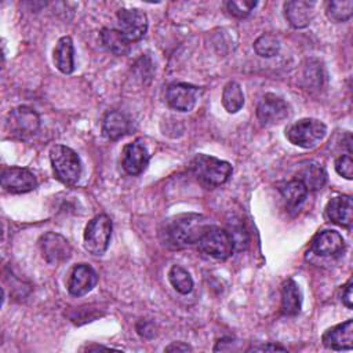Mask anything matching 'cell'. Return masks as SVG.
Instances as JSON below:
<instances>
[{
	"label": "cell",
	"instance_id": "1",
	"mask_svg": "<svg viewBox=\"0 0 353 353\" xmlns=\"http://www.w3.org/2000/svg\"><path fill=\"white\" fill-rule=\"evenodd\" d=\"M208 223L203 215L182 214L167 222L165 243L172 248H185L200 240Z\"/></svg>",
	"mask_w": 353,
	"mask_h": 353
},
{
	"label": "cell",
	"instance_id": "2",
	"mask_svg": "<svg viewBox=\"0 0 353 353\" xmlns=\"http://www.w3.org/2000/svg\"><path fill=\"white\" fill-rule=\"evenodd\" d=\"M194 176L207 188H216L225 183L233 168L230 163L208 154H196L190 161Z\"/></svg>",
	"mask_w": 353,
	"mask_h": 353
},
{
	"label": "cell",
	"instance_id": "3",
	"mask_svg": "<svg viewBox=\"0 0 353 353\" xmlns=\"http://www.w3.org/2000/svg\"><path fill=\"white\" fill-rule=\"evenodd\" d=\"M50 160L55 178L63 185L73 186L81 176V161L79 154L65 145H55L50 150Z\"/></svg>",
	"mask_w": 353,
	"mask_h": 353
},
{
	"label": "cell",
	"instance_id": "4",
	"mask_svg": "<svg viewBox=\"0 0 353 353\" xmlns=\"http://www.w3.org/2000/svg\"><path fill=\"white\" fill-rule=\"evenodd\" d=\"M327 134V127L323 121L317 119H301L291 124L287 131L285 137L287 139L299 148L310 149L314 148Z\"/></svg>",
	"mask_w": 353,
	"mask_h": 353
},
{
	"label": "cell",
	"instance_id": "5",
	"mask_svg": "<svg viewBox=\"0 0 353 353\" xmlns=\"http://www.w3.org/2000/svg\"><path fill=\"white\" fill-rule=\"evenodd\" d=\"M112 229V221L106 214L94 216L84 229V248L95 256L103 255L109 247Z\"/></svg>",
	"mask_w": 353,
	"mask_h": 353
},
{
	"label": "cell",
	"instance_id": "6",
	"mask_svg": "<svg viewBox=\"0 0 353 353\" xmlns=\"http://www.w3.org/2000/svg\"><path fill=\"white\" fill-rule=\"evenodd\" d=\"M197 244L201 252L218 261L228 259L234 251L233 243L228 230L215 225L207 226V229L201 234Z\"/></svg>",
	"mask_w": 353,
	"mask_h": 353
},
{
	"label": "cell",
	"instance_id": "7",
	"mask_svg": "<svg viewBox=\"0 0 353 353\" xmlns=\"http://www.w3.org/2000/svg\"><path fill=\"white\" fill-rule=\"evenodd\" d=\"M39 128L40 117L36 110L29 106L14 108L7 116V130L15 138H30L37 134Z\"/></svg>",
	"mask_w": 353,
	"mask_h": 353
},
{
	"label": "cell",
	"instance_id": "8",
	"mask_svg": "<svg viewBox=\"0 0 353 353\" xmlns=\"http://www.w3.org/2000/svg\"><path fill=\"white\" fill-rule=\"evenodd\" d=\"M290 114L288 103L279 95L268 92L256 105V117L265 125L279 124Z\"/></svg>",
	"mask_w": 353,
	"mask_h": 353
},
{
	"label": "cell",
	"instance_id": "9",
	"mask_svg": "<svg viewBox=\"0 0 353 353\" xmlns=\"http://www.w3.org/2000/svg\"><path fill=\"white\" fill-rule=\"evenodd\" d=\"M43 258L51 265H59L70 258L72 247L69 241L59 233L47 232L39 240Z\"/></svg>",
	"mask_w": 353,
	"mask_h": 353
},
{
	"label": "cell",
	"instance_id": "10",
	"mask_svg": "<svg viewBox=\"0 0 353 353\" xmlns=\"http://www.w3.org/2000/svg\"><path fill=\"white\" fill-rule=\"evenodd\" d=\"M0 183L4 190L14 194L32 192L37 185L33 172L25 167L4 168L0 176Z\"/></svg>",
	"mask_w": 353,
	"mask_h": 353
},
{
	"label": "cell",
	"instance_id": "11",
	"mask_svg": "<svg viewBox=\"0 0 353 353\" xmlns=\"http://www.w3.org/2000/svg\"><path fill=\"white\" fill-rule=\"evenodd\" d=\"M117 21L121 33L127 37L130 43L141 40L148 30L146 14L141 10L121 8L117 11Z\"/></svg>",
	"mask_w": 353,
	"mask_h": 353
},
{
	"label": "cell",
	"instance_id": "12",
	"mask_svg": "<svg viewBox=\"0 0 353 353\" xmlns=\"http://www.w3.org/2000/svg\"><path fill=\"white\" fill-rule=\"evenodd\" d=\"M200 88L188 83H172L167 87V103L179 112H190L199 99Z\"/></svg>",
	"mask_w": 353,
	"mask_h": 353
},
{
	"label": "cell",
	"instance_id": "13",
	"mask_svg": "<svg viewBox=\"0 0 353 353\" xmlns=\"http://www.w3.org/2000/svg\"><path fill=\"white\" fill-rule=\"evenodd\" d=\"M98 283V276L95 270L87 263H79L72 269L68 291L73 296H83L88 294Z\"/></svg>",
	"mask_w": 353,
	"mask_h": 353
},
{
	"label": "cell",
	"instance_id": "14",
	"mask_svg": "<svg viewBox=\"0 0 353 353\" xmlns=\"http://www.w3.org/2000/svg\"><path fill=\"white\" fill-rule=\"evenodd\" d=\"M149 163V153L139 139L127 143L121 152V165L130 175H139Z\"/></svg>",
	"mask_w": 353,
	"mask_h": 353
},
{
	"label": "cell",
	"instance_id": "15",
	"mask_svg": "<svg viewBox=\"0 0 353 353\" xmlns=\"http://www.w3.org/2000/svg\"><path fill=\"white\" fill-rule=\"evenodd\" d=\"M325 216L330 222L343 226L346 229L352 228L353 223V201L350 196L342 194L332 197L325 207Z\"/></svg>",
	"mask_w": 353,
	"mask_h": 353
},
{
	"label": "cell",
	"instance_id": "16",
	"mask_svg": "<svg viewBox=\"0 0 353 353\" xmlns=\"http://www.w3.org/2000/svg\"><path fill=\"white\" fill-rule=\"evenodd\" d=\"M323 343L332 350H350L353 347V321L349 319L328 328L323 334Z\"/></svg>",
	"mask_w": 353,
	"mask_h": 353
},
{
	"label": "cell",
	"instance_id": "17",
	"mask_svg": "<svg viewBox=\"0 0 353 353\" xmlns=\"http://www.w3.org/2000/svg\"><path fill=\"white\" fill-rule=\"evenodd\" d=\"M345 248V240L336 230L319 232L310 244V250L321 256H330L339 254Z\"/></svg>",
	"mask_w": 353,
	"mask_h": 353
},
{
	"label": "cell",
	"instance_id": "18",
	"mask_svg": "<svg viewBox=\"0 0 353 353\" xmlns=\"http://www.w3.org/2000/svg\"><path fill=\"white\" fill-rule=\"evenodd\" d=\"M314 3L305 0H291L284 3V15L288 23L295 29L306 28L313 17Z\"/></svg>",
	"mask_w": 353,
	"mask_h": 353
},
{
	"label": "cell",
	"instance_id": "19",
	"mask_svg": "<svg viewBox=\"0 0 353 353\" xmlns=\"http://www.w3.org/2000/svg\"><path fill=\"white\" fill-rule=\"evenodd\" d=\"M130 127V119L124 113H121L120 110H110L103 119L102 132L108 139L116 141L128 134Z\"/></svg>",
	"mask_w": 353,
	"mask_h": 353
},
{
	"label": "cell",
	"instance_id": "20",
	"mask_svg": "<svg viewBox=\"0 0 353 353\" xmlns=\"http://www.w3.org/2000/svg\"><path fill=\"white\" fill-rule=\"evenodd\" d=\"M54 62L59 72L70 74L74 70V50L69 36H63L57 41L54 48Z\"/></svg>",
	"mask_w": 353,
	"mask_h": 353
},
{
	"label": "cell",
	"instance_id": "21",
	"mask_svg": "<svg viewBox=\"0 0 353 353\" xmlns=\"http://www.w3.org/2000/svg\"><path fill=\"white\" fill-rule=\"evenodd\" d=\"M302 307V294L299 285L288 279L281 288V312L285 316H296Z\"/></svg>",
	"mask_w": 353,
	"mask_h": 353
},
{
	"label": "cell",
	"instance_id": "22",
	"mask_svg": "<svg viewBox=\"0 0 353 353\" xmlns=\"http://www.w3.org/2000/svg\"><path fill=\"white\" fill-rule=\"evenodd\" d=\"M307 190H319L327 183V172L319 163L305 164L296 176Z\"/></svg>",
	"mask_w": 353,
	"mask_h": 353
},
{
	"label": "cell",
	"instance_id": "23",
	"mask_svg": "<svg viewBox=\"0 0 353 353\" xmlns=\"http://www.w3.org/2000/svg\"><path fill=\"white\" fill-rule=\"evenodd\" d=\"M101 41L109 52L117 57L125 55L130 50V41L119 29L103 28L101 30Z\"/></svg>",
	"mask_w": 353,
	"mask_h": 353
},
{
	"label": "cell",
	"instance_id": "24",
	"mask_svg": "<svg viewBox=\"0 0 353 353\" xmlns=\"http://www.w3.org/2000/svg\"><path fill=\"white\" fill-rule=\"evenodd\" d=\"M279 189H280V193H281L284 201L291 208L301 205L305 201L306 194H307V189L298 178L283 183Z\"/></svg>",
	"mask_w": 353,
	"mask_h": 353
},
{
	"label": "cell",
	"instance_id": "25",
	"mask_svg": "<svg viewBox=\"0 0 353 353\" xmlns=\"http://www.w3.org/2000/svg\"><path fill=\"white\" fill-rule=\"evenodd\" d=\"M222 105L228 113H237L244 105V94L237 81H229L223 87Z\"/></svg>",
	"mask_w": 353,
	"mask_h": 353
},
{
	"label": "cell",
	"instance_id": "26",
	"mask_svg": "<svg viewBox=\"0 0 353 353\" xmlns=\"http://www.w3.org/2000/svg\"><path fill=\"white\" fill-rule=\"evenodd\" d=\"M168 281L179 294H189L193 290V279L188 270L179 265H174L168 272Z\"/></svg>",
	"mask_w": 353,
	"mask_h": 353
},
{
	"label": "cell",
	"instance_id": "27",
	"mask_svg": "<svg viewBox=\"0 0 353 353\" xmlns=\"http://www.w3.org/2000/svg\"><path fill=\"white\" fill-rule=\"evenodd\" d=\"M327 17L334 22H346L353 14V0H334L327 4Z\"/></svg>",
	"mask_w": 353,
	"mask_h": 353
},
{
	"label": "cell",
	"instance_id": "28",
	"mask_svg": "<svg viewBox=\"0 0 353 353\" xmlns=\"http://www.w3.org/2000/svg\"><path fill=\"white\" fill-rule=\"evenodd\" d=\"M254 50L259 57L272 58L280 51V40L270 33L262 34L254 41Z\"/></svg>",
	"mask_w": 353,
	"mask_h": 353
},
{
	"label": "cell",
	"instance_id": "29",
	"mask_svg": "<svg viewBox=\"0 0 353 353\" xmlns=\"http://www.w3.org/2000/svg\"><path fill=\"white\" fill-rule=\"evenodd\" d=\"M303 79L306 80L307 90H320L323 85V68L316 61V65H313V59L309 61V65L305 66Z\"/></svg>",
	"mask_w": 353,
	"mask_h": 353
},
{
	"label": "cell",
	"instance_id": "30",
	"mask_svg": "<svg viewBox=\"0 0 353 353\" xmlns=\"http://www.w3.org/2000/svg\"><path fill=\"white\" fill-rule=\"evenodd\" d=\"M228 233L232 239L233 248L237 251L245 250L248 245V234L241 222H229Z\"/></svg>",
	"mask_w": 353,
	"mask_h": 353
},
{
	"label": "cell",
	"instance_id": "31",
	"mask_svg": "<svg viewBox=\"0 0 353 353\" xmlns=\"http://www.w3.org/2000/svg\"><path fill=\"white\" fill-rule=\"evenodd\" d=\"M256 7V1L252 0H230L226 3V10L236 18H245Z\"/></svg>",
	"mask_w": 353,
	"mask_h": 353
},
{
	"label": "cell",
	"instance_id": "32",
	"mask_svg": "<svg viewBox=\"0 0 353 353\" xmlns=\"http://www.w3.org/2000/svg\"><path fill=\"white\" fill-rule=\"evenodd\" d=\"M335 171L345 179L353 178V161L350 154H342L335 160Z\"/></svg>",
	"mask_w": 353,
	"mask_h": 353
},
{
	"label": "cell",
	"instance_id": "33",
	"mask_svg": "<svg viewBox=\"0 0 353 353\" xmlns=\"http://www.w3.org/2000/svg\"><path fill=\"white\" fill-rule=\"evenodd\" d=\"M137 328V332L142 336V338H146V339H152L156 336L157 331H156V325L153 321L150 320H139L135 325Z\"/></svg>",
	"mask_w": 353,
	"mask_h": 353
},
{
	"label": "cell",
	"instance_id": "34",
	"mask_svg": "<svg viewBox=\"0 0 353 353\" xmlns=\"http://www.w3.org/2000/svg\"><path fill=\"white\" fill-rule=\"evenodd\" d=\"M352 287H353V283H352V280H349L345 285L343 292H342V302L347 309L353 307V290H352Z\"/></svg>",
	"mask_w": 353,
	"mask_h": 353
},
{
	"label": "cell",
	"instance_id": "35",
	"mask_svg": "<svg viewBox=\"0 0 353 353\" xmlns=\"http://www.w3.org/2000/svg\"><path fill=\"white\" fill-rule=\"evenodd\" d=\"M192 347L183 342H174L165 347V352H190Z\"/></svg>",
	"mask_w": 353,
	"mask_h": 353
},
{
	"label": "cell",
	"instance_id": "36",
	"mask_svg": "<svg viewBox=\"0 0 353 353\" xmlns=\"http://www.w3.org/2000/svg\"><path fill=\"white\" fill-rule=\"evenodd\" d=\"M251 350H262V352L263 350L265 352H268V350H280V352H285L287 349L280 346V345H263V346H259V347H250L248 352H251Z\"/></svg>",
	"mask_w": 353,
	"mask_h": 353
}]
</instances>
